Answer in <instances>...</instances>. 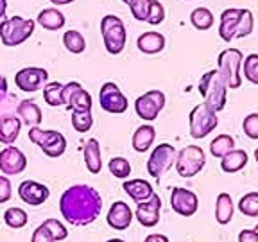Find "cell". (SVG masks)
Instances as JSON below:
<instances>
[{"label":"cell","instance_id":"obj_1","mask_svg":"<svg viewBox=\"0 0 258 242\" xmlns=\"http://www.w3.org/2000/svg\"><path fill=\"white\" fill-rule=\"evenodd\" d=\"M102 198L93 187L74 185L63 192L59 212L64 221L74 226H88L101 215Z\"/></svg>","mask_w":258,"mask_h":242},{"label":"cell","instance_id":"obj_2","mask_svg":"<svg viewBox=\"0 0 258 242\" xmlns=\"http://www.w3.org/2000/svg\"><path fill=\"white\" fill-rule=\"evenodd\" d=\"M198 90L205 99V102L214 111L224 109L226 101H228V86H226L219 70H208L206 74H203L199 79Z\"/></svg>","mask_w":258,"mask_h":242},{"label":"cell","instance_id":"obj_3","mask_svg":"<svg viewBox=\"0 0 258 242\" xmlns=\"http://www.w3.org/2000/svg\"><path fill=\"white\" fill-rule=\"evenodd\" d=\"M101 34L104 47L109 54L118 56L125 48V41H127V31L117 15H104L101 20Z\"/></svg>","mask_w":258,"mask_h":242},{"label":"cell","instance_id":"obj_4","mask_svg":"<svg viewBox=\"0 0 258 242\" xmlns=\"http://www.w3.org/2000/svg\"><path fill=\"white\" fill-rule=\"evenodd\" d=\"M34 27H36L34 20L15 15L4 22V25L0 29V40L6 47H18L32 36Z\"/></svg>","mask_w":258,"mask_h":242},{"label":"cell","instance_id":"obj_5","mask_svg":"<svg viewBox=\"0 0 258 242\" xmlns=\"http://www.w3.org/2000/svg\"><path fill=\"white\" fill-rule=\"evenodd\" d=\"M242 61L244 56L238 48H226L219 54L217 70L228 88L235 90L242 86Z\"/></svg>","mask_w":258,"mask_h":242},{"label":"cell","instance_id":"obj_6","mask_svg":"<svg viewBox=\"0 0 258 242\" xmlns=\"http://www.w3.org/2000/svg\"><path fill=\"white\" fill-rule=\"evenodd\" d=\"M29 140L36 144L50 158H59L67 151V138L63 137V133L54 129H41L40 126H32L29 129Z\"/></svg>","mask_w":258,"mask_h":242},{"label":"cell","instance_id":"obj_7","mask_svg":"<svg viewBox=\"0 0 258 242\" xmlns=\"http://www.w3.org/2000/svg\"><path fill=\"white\" fill-rule=\"evenodd\" d=\"M188 124H190V137L196 140L208 137L219 124L217 111L210 108L206 102H201L190 111L188 115Z\"/></svg>","mask_w":258,"mask_h":242},{"label":"cell","instance_id":"obj_8","mask_svg":"<svg viewBox=\"0 0 258 242\" xmlns=\"http://www.w3.org/2000/svg\"><path fill=\"white\" fill-rule=\"evenodd\" d=\"M174 165L181 177H194L206 165V154L199 145H186L176 154Z\"/></svg>","mask_w":258,"mask_h":242},{"label":"cell","instance_id":"obj_9","mask_svg":"<svg viewBox=\"0 0 258 242\" xmlns=\"http://www.w3.org/2000/svg\"><path fill=\"white\" fill-rule=\"evenodd\" d=\"M165 93L160 90H149L135 101V111L142 120H156L161 109L165 108Z\"/></svg>","mask_w":258,"mask_h":242},{"label":"cell","instance_id":"obj_10","mask_svg":"<svg viewBox=\"0 0 258 242\" xmlns=\"http://www.w3.org/2000/svg\"><path fill=\"white\" fill-rule=\"evenodd\" d=\"M176 154L177 153L172 144H158L147 160V172L154 179H160L172 167V163L176 161Z\"/></svg>","mask_w":258,"mask_h":242},{"label":"cell","instance_id":"obj_11","mask_svg":"<svg viewBox=\"0 0 258 242\" xmlns=\"http://www.w3.org/2000/svg\"><path fill=\"white\" fill-rule=\"evenodd\" d=\"M99 104L104 109L106 113H111V115H122V113L127 111L129 102L125 99V95L122 93V90L118 88V85L115 83H104L101 86V92H99Z\"/></svg>","mask_w":258,"mask_h":242},{"label":"cell","instance_id":"obj_12","mask_svg":"<svg viewBox=\"0 0 258 242\" xmlns=\"http://www.w3.org/2000/svg\"><path fill=\"white\" fill-rule=\"evenodd\" d=\"M48 83V72L40 67H25V69L18 70L15 76V85L22 90V92L34 93L41 90Z\"/></svg>","mask_w":258,"mask_h":242},{"label":"cell","instance_id":"obj_13","mask_svg":"<svg viewBox=\"0 0 258 242\" xmlns=\"http://www.w3.org/2000/svg\"><path fill=\"white\" fill-rule=\"evenodd\" d=\"M63 101L70 111H90L93 106L92 95L76 81L63 86Z\"/></svg>","mask_w":258,"mask_h":242},{"label":"cell","instance_id":"obj_14","mask_svg":"<svg viewBox=\"0 0 258 242\" xmlns=\"http://www.w3.org/2000/svg\"><path fill=\"white\" fill-rule=\"evenodd\" d=\"M170 206L177 215L192 217L199 208V199L192 190L183 189V187H174L170 192Z\"/></svg>","mask_w":258,"mask_h":242},{"label":"cell","instance_id":"obj_15","mask_svg":"<svg viewBox=\"0 0 258 242\" xmlns=\"http://www.w3.org/2000/svg\"><path fill=\"white\" fill-rule=\"evenodd\" d=\"M27 169V158L18 147L8 145L6 149L0 151V172L6 176H16Z\"/></svg>","mask_w":258,"mask_h":242},{"label":"cell","instance_id":"obj_16","mask_svg":"<svg viewBox=\"0 0 258 242\" xmlns=\"http://www.w3.org/2000/svg\"><path fill=\"white\" fill-rule=\"evenodd\" d=\"M160 210H161V199L158 194H153L147 201L138 203L135 217L138 219L142 226L145 228H153L160 222Z\"/></svg>","mask_w":258,"mask_h":242},{"label":"cell","instance_id":"obj_17","mask_svg":"<svg viewBox=\"0 0 258 242\" xmlns=\"http://www.w3.org/2000/svg\"><path fill=\"white\" fill-rule=\"evenodd\" d=\"M18 196H20L22 201L27 203V205L40 206L48 199L50 190H48V187H45L43 183L27 179V182H22L20 187H18Z\"/></svg>","mask_w":258,"mask_h":242},{"label":"cell","instance_id":"obj_18","mask_svg":"<svg viewBox=\"0 0 258 242\" xmlns=\"http://www.w3.org/2000/svg\"><path fill=\"white\" fill-rule=\"evenodd\" d=\"M133 212L129 208L127 203L124 201H115L109 208L108 215H106V221L111 226L113 230H127L131 222H133Z\"/></svg>","mask_w":258,"mask_h":242},{"label":"cell","instance_id":"obj_19","mask_svg":"<svg viewBox=\"0 0 258 242\" xmlns=\"http://www.w3.org/2000/svg\"><path fill=\"white\" fill-rule=\"evenodd\" d=\"M242 9L240 8H228L221 13V24H219V36L230 43L235 40V31H237L238 20H240Z\"/></svg>","mask_w":258,"mask_h":242},{"label":"cell","instance_id":"obj_20","mask_svg":"<svg viewBox=\"0 0 258 242\" xmlns=\"http://www.w3.org/2000/svg\"><path fill=\"white\" fill-rule=\"evenodd\" d=\"M137 47L144 54H158L165 48V36L158 31H147L138 36Z\"/></svg>","mask_w":258,"mask_h":242},{"label":"cell","instance_id":"obj_21","mask_svg":"<svg viewBox=\"0 0 258 242\" xmlns=\"http://www.w3.org/2000/svg\"><path fill=\"white\" fill-rule=\"evenodd\" d=\"M36 24H40L47 31H59L67 24V18H64V15L57 8H47L38 13Z\"/></svg>","mask_w":258,"mask_h":242},{"label":"cell","instance_id":"obj_22","mask_svg":"<svg viewBox=\"0 0 258 242\" xmlns=\"http://www.w3.org/2000/svg\"><path fill=\"white\" fill-rule=\"evenodd\" d=\"M122 187H124V192L127 194L129 198L133 199L137 205L142 201H147V199L154 194L153 185L144 182V179H129V182H125Z\"/></svg>","mask_w":258,"mask_h":242},{"label":"cell","instance_id":"obj_23","mask_svg":"<svg viewBox=\"0 0 258 242\" xmlns=\"http://www.w3.org/2000/svg\"><path fill=\"white\" fill-rule=\"evenodd\" d=\"M22 129V120L18 117L13 115H6L0 118V142L6 145L15 144V140L18 138Z\"/></svg>","mask_w":258,"mask_h":242},{"label":"cell","instance_id":"obj_24","mask_svg":"<svg viewBox=\"0 0 258 242\" xmlns=\"http://www.w3.org/2000/svg\"><path fill=\"white\" fill-rule=\"evenodd\" d=\"M247 153L244 149H231L230 153H226L224 156L221 158V169L228 174H233L242 170L244 167L247 165Z\"/></svg>","mask_w":258,"mask_h":242},{"label":"cell","instance_id":"obj_25","mask_svg":"<svg viewBox=\"0 0 258 242\" xmlns=\"http://www.w3.org/2000/svg\"><path fill=\"white\" fill-rule=\"evenodd\" d=\"M85 163L86 169L92 174H99L102 169V156H101V144L97 138H90L85 145Z\"/></svg>","mask_w":258,"mask_h":242},{"label":"cell","instance_id":"obj_26","mask_svg":"<svg viewBox=\"0 0 258 242\" xmlns=\"http://www.w3.org/2000/svg\"><path fill=\"white\" fill-rule=\"evenodd\" d=\"M16 115H18V118H20L24 124L31 126V128L32 126H40L41 118H43L40 106L34 101H22L20 104H18V108H16Z\"/></svg>","mask_w":258,"mask_h":242},{"label":"cell","instance_id":"obj_27","mask_svg":"<svg viewBox=\"0 0 258 242\" xmlns=\"http://www.w3.org/2000/svg\"><path fill=\"white\" fill-rule=\"evenodd\" d=\"M154 138H156V129H154L153 126L151 124L140 126L133 135V149L137 151V153L149 151L151 145L154 144Z\"/></svg>","mask_w":258,"mask_h":242},{"label":"cell","instance_id":"obj_28","mask_svg":"<svg viewBox=\"0 0 258 242\" xmlns=\"http://www.w3.org/2000/svg\"><path fill=\"white\" fill-rule=\"evenodd\" d=\"M215 219L219 224H228L233 219V199L230 194L221 192L215 201Z\"/></svg>","mask_w":258,"mask_h":242},{"label":"cell","instance_id":"obj_29","mask_svg":"<svg viewBox=\"0 0 258 242\" xmlns=\"http://www.w3.org/2000/svg\"><path fill=\"white\" fill-rule=\"evenodd\" d=\"M63 45H64V48L72 54H83L86 50L85 36H83L79 31H76V29H69V31L64 32Z\"/></svg>","mask_w":258,"mask_h":242},{"label":"cell","instance_id":"obj_30","mask_svg":"<svg viewBox=\"0 0 258 242\" xmlns=\"http://www.w3.org/2000/svg\"><path fill=\"white\" fill-rule=\"evenodd\" d=\"M190 24L198 31H208L214 25V15L208 8H196L190 15Z\"/></svg>","mask_w":258,"mask_h":242},{"label":"cell","instance_id":"obj_31","mask_svg":"<svg viewBox=\"0 0 258 242\" xmlns=\"http://www.w3.org/2000/svg\"><path fill=\"white\" fill-rule=\"evenodd\" d=\"M63 86L61 83L54 81V83H47L43 86V99L48 106H52V108H57V106H64L63 101Z\"/></svg>","mask_w":258,"mask_h":242},{"label":"cell","instance_id":"obj_32","mask_svg":"<svg viewBox=\"0 0 258 242\" xmlns=\"http://www.w3.org/2000/svg\"><path fill=\"white\" fill-rule=\"evenodd\" d=\"M231 149H235V138L230 137V135H219L210 142V153L215 158H222Z\"/></svg>","mask_w":258,"mask_h":242},{"label":"cell","instance_id":"obj_33","mask_svg":"<svg viewBox=\"0 0 258 242\" xmlns=\"http://www.w3.org/2000/svg\"><path fill=\"white\" fill-rule=\"evenodd\" d=\"M27 212L24 208H18V206H13V208H8L4 212V221L9 228L13 230H18V228H24L27 224Z\"/></svg>","mask_w":258,"mask_h":242},{"label":"cell","instance_id":"obj_34","mask_svg":"<svg viewBox=\"0 0 258 242\" xmlns=\"http://www.w3.org/2000/svg\"><path fill=\"white\" fill-rule=\"evenodd\" d=\"M238 210L247 217H258V192H247L238 201Z\"/></svg>","mask_w":258,"mask_h":242},{"label":"cell","instance_id":"obj_35","mask_svg":"<svg viewBox=\"0 0 258 242\" xmlns=\"http://www.w3.org/2000/svg\"><path fill=\"white\" fill-rule=\"evenodd\" d=\"M254 27V16L249 9H242L240 20H238L237 31H235V38H246L253 32Z\"/></svg>","mask_w":258,"mask_h":242},{"label":"cell","instance_id":"obj_36","mask_svg":"<svg viewBox=\"0 0 258 242\" xmlns=\"http://www.w3.org/2000/svg\"><path fill=\"white\" fill-rule=\"evenodd\" d=\"M72 126L77 133H86L93 126L92 109L90 111H72Z\"/></svg>","mask_w":258,"mask_h":242},{"label":"cell","instance_id":"obj_37","mask_svg":"<svg viewBox=\"0 0 258 242\" xmlns=\"http://www.w3.org/2000/svg\"><path fill=\"white\" fill-rule=\"evenodd\" d=\"M108 167H109V172L115 177H118V179H125V177H129V174H131V163L122 156L111 158Z\"/></svg>","mask_w":258,"mask_h":242},{"label":"cell","instance_id":"obj_38","mask_svg":"<svg viewBox=\"0 0 258 242\" xmlns=\"http://www.w3.org/2000/svg\"><path fill=\"white\" fill-rule=\"evenodd\" d=\"M242 63H244V77L258 86V54H249Z\"/></svg>","mask_w":258,"mask_h":242},{"label":"cell","instance_id":"obj_39","mask_svg":"<svg viewBox=\"0 0 258 242\" xmlns=\"http://www.w3.org/2000/svg\"><path fill=\"white\" fill-rule=\"evenodd\" d=\"M127 6H129V9H131V13H133V16L138 22L147 20L151 0H127Z\"/></svg>","mask_w":258,"mask_h":242},{"label":"cell","instance_id":"obj_40","mask_svg":"<svg viewBox=\"0 0 258 242\" xmlns=\"http://www.w3.org/2000/svg\"><path fill=\"white\" fill-rule=\"evenodd\" d=\"M165 20V8L161 2L158 0H151V6H149V15H147V24L149 25H160L163 24Z\"/></svg>","mask_w":258,"mask_h":242},{"label":"cell","instance_id":"obj_41","mask_svg":"<svg viewBox=\"0 0 258 242\" xmlns=\"http://www.w3.org/2000/svg\"><path fill=\"white\" fill-rule=\"evenodd\" d=\"M43 226L52 233L54 240H64V238L69 237V230L57 219H47V221H43Z\"/></svg>","mask_w":258,"mask_h":242},{"label":"cell","instance_id":"obj_42","mask_svg":"<svg viewBox=\"0 0 258 242\" xmlns=\"http://www.w3.org/2000/svg\"><path fill=\"white\" fill-rule=\"evenodd\" d=\"M242 129L246 133L247 138L251 140H258V113H249L244 122H242Z\"/></svg>","mask_w":258,"mask_h":242},{"label":"cell","instance_id":"obj_43","mask_svg":"<svg viewBox=\"0 0 258 242\" xmlns=\"http://www.w3.org/2000/svg\"><path fill=\"white\" fill-rule=\"evenodd\" d=\"M31 242H56V240H54L52 233H50L43 224H40L36 230H34V233H32Z\"/></svg>","mask_w":258,"mask_h":242},{"label":"cell","instance_id":"obj_44","mask_svg":"<svg viewBox=\"0 0 258 242\" xmlns=\"http://www.w3.org/2000/svg\"><path fill=\"white\" fill-rule=\"evenodd\" d=\"M13 196L11 182H9L6 176H0V205L2 203H8Z\"/></svg>","mask_w":258,"mask_h":242},{"label":"cell","instance_id":"obj_45","mask_svg":"<svg viewBox=\"0 0 258 242\" xmlns=\"http://www.w3.org/2000/svg\"><path fill=\"white\" fill-rule=\"evenodd\" d=\"M238 242H258V235L254 230H242L238 233Z\"/></svg>","mask_w":258,"mask_h":242},{"label":"cell","instance_id":"obj_46","mask_svg":"<svg viewBox=\"0 0 258 242\" xmlns=\"http://www.w3.org/2000/svg\"><path fill=\"white\" fill-rule=\"evenodd\" d=\"M6 11H8V0H2V2H0V29H2L4 22L9 18V16L6 15Z\"/></svg>","mask_w":258,"mask_h":242},{"label":"cell","instance_id":"obj_47","mask_svg":"<svg viewBox=\"0 0 258 242\" xmlns=\"http://www.w3.org/2000/svg\"><path fill=\"white\" fill-rule=\"evenodd\" d=\"M144 242H169V238L165 235H160V233H153L149 237H145Z\"/></svg>","mask_w":258,"mask_h":242},{"label":"cell","instance_id":"obj_48","mask_svg":"<svg viewBox=\"0 0 258 242\" xmlns=\"http://www.w3.org/2000/svg\"><path fill=\"white\" fill-rule=\"evenodd\" d=\"M48 2H52L54 6H67V4H72L76 0H48Z\"/></svg>","mask_w":258,"mask_h":242},{"label":"cell","instance_id":"obj_49","mask_svg":"<svg viewBox=\"0 0 258 242\" xmlns=\"http://www.w3.org/2000/svg\"><path fill=\"white\" fill-rule=\"evenodd\" d=\"M106 242H125V240H122V238H109V240H106Z\"/></svg>","mask_w":258,"mask_h":242},{"label":"cell","instance_id":"obj_50","mask_svg":"<svg viewBox=\"0 0 258 242\" xmlns=\"http://www.w3.org/2000/svg\"><path fill=\"white\" fill-rule=\"evenodd\" d=\"M254 160H256V163H258V147H256V151H254Z\"/></svg>","mask_w":258,"mask_h":242},{"label":"cell","instance_id":"obj_51","mask_svg":"<svg viewBox=\"0 0 258 242\" xmlns=\"http://www.w3.org/2000/svg\"><path fill=\"white\" fill-rule=\"evenodd\" d=\"M254 231H256V235H258V224H256V226H254Z\"/></svg>","mask_w":258,"mask_h":242},{"label":"cell","instance_id":"obj_52","mask_svg":"<svg viewBox=\"0 0 258 242\" xmlns=\"http://www.w3.org/2000/svg\"><path fill=\"white\" fill-rule=\"evenodd\" d=\"M122 2H125V4H127V0H122Z\"/></svg>","mask_w":258,"mask_h":242},{"label":"cell","instance_id":"obj_53","mask_svg":"<svg viewBox=\"0 0 258 242\" xmlns=\"http://www.w3.org/2000/svg\"><path fill=\"white\" fill-rule=\"evenodd\" d=\"M0 2H2V0H0Z\"/></svg>","mask_w":258,"mask_h":242}]
</instances>
